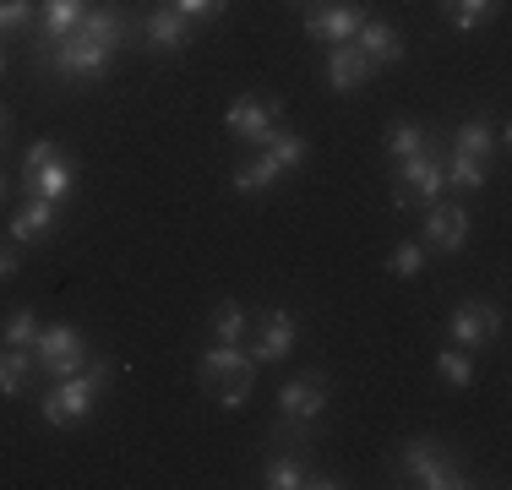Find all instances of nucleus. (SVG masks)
<instances>
[{
  "label": "nucleus",
  "instance_id": "1",
  "mask_svg": "<svg viewBox=\"0 0 512 490\" xmlns=\"http://www.w3.org/2000/svg\"><path fill=\"white\" fill-rule=\"evenodd\" d=\"M109 376H115V365H109L104 354H93V360L82 365V371L60 376V382H55L50 392H44V403H39L44 425H55V431H71V425H82L93 409H99V398H104Z\"/></svg>",
  "mask_w": 512,
  "mask_h": 490
},
{
  "label": "nucleus",
  "instance_id": "2",
  "mask_svg": "<svg viewBox=\"0 0 512 490\" xmlns=\"http://www.w3.org/2000/svg\"><path fill=\"white\" fill-rule=\"evenodd\" d=\"M327 409V376L311 371V376H289L284 392H278V420L267 441H278V447H295L300 436H311L316 414Z\"/></svg>",
  "mask_w": 512,
  "mask_h": 490
},
{
  "label": "nucleus",
  "instance_id": "3",
  "mask_svg": "<svg viewBox=\"0 0 512 490\" xmlns=\"http://www.w3.org/2000/svg\"><path fill=\"white\" fill-rule=\"evenodd\" d=\"M33 60L50 66L60 82H104L109 66H115V49L82 39V33H66V39H55V44H33Z\"/></svg>",
  "mask_w": 512,
  "mask_h": 490
},
{
  "label": "nucleus",
  "instance_id": "4",
  "mask_svg": "<svg viewBox=\"0 0 512 490\" xmlns=\"http://www.w3.org/2000/svg\"><path fill=\"white\" fill-rule=\"evenodd\" d=\"M398 480L425 485V490H463V485H469V474H463V463L442 447V441L409 436L404 452H398Z\"/></svg>",
  "mask_w": 512,
  "mask_h": 490
},
{
  "label": "nucleus",
  "instance_id": "5",
  "mask_svg": "<svg viewBox=\"0 0 512 490\" xmlns=\"http://www.w3.org/2000/svg\"><path fill=\"white\" fill-rule=\"evenodd\" d=\"M447 191V147L425 142L420 153L398 158V175H393V207H425Z\"/></svg>",
  "mask_w": 512,
  "mask_h": 490
},
{
  "label": "nucleus",
  "instance_id": "6",
  "mask_svg": "<svg viewBox=\"0 0 512 490\" xmlns=\"http://www.w3.org/2000/svg\"><path fill=\"white\" fill-rule=\"evenodd\" d=\"M22 191L60 202V196L77 191V164H71V158L60 153L55 142H33L28 158H22Z\"/></svg>",
  "mask_w": 512,
  "mask_h": 490
},
{
  "label": "nucleus",
  "instance_id": "7",
  "mask_svg": "<svg viewBox=\"0 0 512 490\" xmlns=\"http://www.w3.org/2000/svg\"><path fill=\"white\" fill-rule=\"evenodd\" d=\"M33 360H39V371L50 376V382H60V376H71V371L88 365V338H82L71 322L39 327V338H33Z\"/></svg>",
  "mask_w": 512,
  "mask_h": 490
},
{
  "label": "nucleus",
  "instance_id": "8",
  "mask_svg": "<svg viewBox=\"0 0 512 490\" xmlns=\"http://www.w3.org/2000/svg\"><path fill=\"white\" fill-rule=\"evenodd\" d=\"M420 245L425 251H463L469 245V213L458 202H425L420 207Z\"/></svg>",
  "mask_w": 512,
  "mask_h": 490
},
{
  "label": "nucleus",
  "instance_id": "9",
  "mask_svg": "<svg viewBox=\"0 0 512 490\" xmlns=\"http://www.w3.org/2000/svg\"><path fill=\"white\" fill-rule=\"evenodd\" d=\"M365 0H322L306 17V33L316 44H355V33L365 28Z\"/></svg>",
  "mask_w": 512,
  "mask_h": 490
},
{
  "label": "nucleus",
  "instance_id": "10",
  "mask_svg": "<svg viewBox=\"0 0 512 490\" xmlns=\"http://www.w3.org/2000/svg\"><path fill=\"white\" fill-rule=\"evenodd\" d=\"M224 126L235 131L240 142L262 147L278 126H284V104H278V98H256V93H246V98H235V104H229Z\"/></svg>",
  "mask_w": 512,
  "mask_h": 490
},
{
  "label": "nucleus",
  "instance_id": "11",
  "mask_svg": "<svg viewBox=\"0 0 512 490\" xmlns=\"http://www.w3.org/2000/svg\"><path fill=\"white\" fill-rule=\"evenodd\" d=\"M447 333H453L458 349H485V343L502 338V311L491 300H463L453 311V322H447Z\"/></svg>",
  "mask_w": 512,
  "mask_h": 490
},
{
  "label": "nucleus",
  "instance_id": "12",
  "mask_svg": "<svg viewBox=\"0 0 512 490\" xmlns=\"http://www.w3.org/2000/svg\"><path fill=\"white\" fill-rule=\"evenodd\" d=\"M295 338H300L295 311H289V305H273V311H267L262 322H256V349H251V360H256V365H278V360H289Z\"/></svg>",
  "mask_w": 512,
  "mask_h": 490
},
{
  "label": "nucleus",
  "instance_id": "13",
  "mask_svg": "<svg viewBox=\"0 0 512 490\" xmlns=\"http://www.w3.org/2000/svg\"><path fill=\"white\" fill-rule=\"evenodd\" d=\"M191 28H197V22H186L169 0L148 6V17H142V39H148L153 55H180V49L191 44Z\"/></svg>",
  "mask_w": 512,
  "mask_h": 490
},
{
  "label": "nucleus",
  "instance_id": "14",
  "mask_svg": "<svg viewBox=\"0 0 512 490\" xmlns=\"http://www.w3.org/2000/svg\"><path fill=\"white\" fill-rule=\"evenodd\" d=\"M77 33L82 39H93V44H104V49H126L131 44V17L115 6V0H99V6H88V17L77 22Z\"/></svg>",
  "mask_w": 512,
  "mask_h": 490
},
{
  "label": "nucleus",
  "instance_id": "15",
  "mask_svg": "<svg viewBox=\"0 0 512 490\" xmlns=\"http://www.w3.org/2000/svg\"><path fill=\"white\" fill-rule=\"evenodd\" d=\"M355 49H360L365 60H371L376 71H382V66H398V60L409 55L404 33H398L393 22H382V17H365V28L355 33Z\"/></svg>",
  "mask_w": 512,
  "mask_h": 490
},
{
  "label": "nucleus",
  "instance_id": "16",
  "mask_svg": "<svg viewBox=\"0 0 512 490\" xmlns=\"http://www.w3.org/2000/svg\"><path fill=\"white\" fill-rule=\"evenodd\" d=\"M60 202H50V196H28V202L17 207V213L6 218V235L17 240V245H33V240H50L55 235V224H60V213H55Z\"/></svg>",
  "mask_w": 512,
  "mask_h": 490
},
{
  "label": "nucleus",
  "instance_id": "17",
  "mask_svg": "<svg viewBox=\"0 0 512 490\" xmlns=\"http://www.w3.org/2000/svg\"><path fill=\"white\" fill-rule=\"evenodd\" d=\"M371 77H376V66L355 44H327V88L333 93H360Z\"/></svg>",
  "mask_w": 512,
  "mask_h": 490
},
{
  "label": "nucleus",
  "instance_id": "18",
  "mask_svg": "<svg viewBox=\"0 0 512 490\" xmlns=\"http://www.w3.org/2000/svg\"><path fill=\"white\" fill-rule=\"evenodd\" d=\"M262 485H273V490H300V485H311V490H338L333 474H311L300 452H278V458H267V463H262Z\"/></svg>",
  "mask_w": 512,
  "mask_h": 490
},
{
  "label": "nucleus",
  "instance_id": "19",
  "mask_svg": "<svg viewBox=\"0 0 512 490\" xmlns=\"http://www.w3.org/2000/svg\"><path fill=\"white\" fill-rule=\"evenodd\" d=\"M240 371H256V360H251V354H240V343H207L202 365H197V382L213 392L224 376H240Z\"/></svg>",
  "mask_w": 512,
  "mask_h": 490
},
{
  "label": "nucleus",
  "instance_id": "20",
  "mask_svg": "<svg viewBox=\"0 0 512 490\" xmlns=\"http://www.w3.org/2000/svg\"><path fill=\"white\" fill-rule=\"evenodd\" d=\"M278 180H284V164H278L267 147H256V153L246 158V164H235V175H229V186H235L240 196H256V191H273Z\"/></svg>",
  "mask_w": 512,
  "mask_h": 490
},
{
  "label": "nucleus",
  "instance_id": "21",
  "mask_svg": "<svg viewBox=\"0 0 512 490\" xmlns=\"http://www.w3.org/2000/svg\"><path fill=\"white\" fill-rule=\"evenodd\" d=\"M82 17H88V0H39V44H55L66 33H77Z\"/></svg>",
  "mask_w": 512,
  "mask_h": 490
},
{
  "label": "nucleus",
  "instance_id": "22",
  "mask_svg": "<svg viewBox=\"0 0 512 490\" xmlns=\"http://www.w3.org/2000/svg\"><path fill=\"white\" fill-rule=\"evenodd\" d=\"M33 371H39V360L28 349H0V398H22Z\"/></svg>",
  "mask_w": 512,
  "mask_h": 490
},
{
  "label": "nucleus",
  "instance_id": "23",
  "mask_svg": "<svg viewBox=\"0 0 512 490\" xmlns=\"http://www.w3.org/2000/svg\"><path fill=\"white\" fill-rule=\"evenodd\" d=\"M496 137H502V131L496 126H485V120H463V126L453 131V147H447V153H463V158H491V147H496Z\"/></svg>",
  "mask_w": 512,
  "mask_h": 490
},
{
  "label": "nucleus",
  "instance_id": "24",
  "mask_svg": "<svg viewBox=\"0 0 512 490\" xmlns=\"http://www.w3.org/2000/svg\"><path fill=\"white\" fill-rule=\"evenodd\" d=\"M425 142H431V131H425L420 120H393V126H387V142H382V147H387V158L398 164V158L420 153Z\"/></svg>",
  "mask_w": 512,
  "mask_h": 490
},
{
  "label": "nucleus",
  "instance_id": "25",
  "mask_svg": "<svg viewBox=\"0 0 512 490\" xmlns=\"http://www.w3.org/2000/svg\"><path fill=\"white\" fill-rule=\"evenodd\" d=\"M262 147L278 158V164H284V175H289V169H300V164L311 158V142L300 137V131H289V126H278V131H273V137H267Z\"/></svg>",
  "mask_w": 512,
  "mask_h": 490
},
{
  "label": "nucleus",
  "instance_id": "26",
  "mask_svg": "<svg viewBox=\"0 0 512 490\" xmlns=\"http://www.w3.org/2000/svg\"><path fill=\"white\" fill-rule=\"evenodd\" d=\"M207 333H213V343H240V338H246V305H240V300H218Z\"/></svg>",
  "mask_w": 512,
  "mask_h": 490
},
{
  "label": "nucleus",
  "instance_id": "27",
  "mask_svg": "<svg viewBox=\"0 0 512 490\" xmlns=\"http://www.w3.org/2000/svg\"><path fill=\"white\" fill-rule=\"evenodd\" d=\"M496 6H502V0H442L447 22H453L458 33H474L485 17H496Z\"/></svg>",
  "mask_w": 512,
  "mask_h": 490
},
{
  "label": "nucleus",
  "instance_id": "28",
  "mask_svg": "<svg viewBox=\"0 0 512 490\" xmlns=\"http://www.w3.org/2000/svg\"><path fill=\"white\" fill-rule=\"evenodd\" d=\"M436 376L453 387H474V349H436Z\"/></svg>",
  "mask_w": 512,
  "mask_h": 490
},
{
  "label": "nucleus",
  "instance_id": "29",
  "mask_svg": "<svg viewBox=\"0 0 512 490\" xmlns=\"http://www.w3.org/2000/svg\"><path fill=\"white\" fill-rule=\"evenodd\" d=\"M33 338H39V316L22 305V311H11V322L0 327V349H33Z\"/></svg>",
  "mask_w": 512,
  "mask_h": 490
},
{
  "label": "nucleus",
  "instance_id": "30",
  "mask_svg": "<svg viewBox=\"0 0 512 490\" xmlns=\"http://www.w3.org/2000/svg\"><path fill=\"white\" fill-rule=\"evenodd\" d=\"M251 387H256V371H240V376H224V382L213 387V398H218V409H229V414H240L251 403Z\"/></svg>",
  "mask_w": 512,
  "mask_h": 490
},
{
  "label": "nucleus",
  "instance_id": "31",
  "mask_svg": "<svg viewBox=\"0 0 512 490\" xmlns=\"http://www.w3.org/2000/svg\"><path fill=\"white\" fill-rule=\"evenodd\" d=\"M485 164L480 158H463V153H447V186H458V191H480L485 186Z\"/></svg>",
  "mask_w": 512,
  "mask_h": 490
},
{
  "label": "nucleus",
  "instance_id": "32",
  "mask_svg": "<svg viewBox=\"0 0 512 490\" xmlns=\"http://www.w3.org/2000/svg\"><path fill=\"white\" fill-rule=\"evenodd\" d=\"M420 267H425V245L420 240H398L393 251H387V273L393 278H420Z\"/></svg>",
  "mask_w": 512,
  "mask_h": 490
},
{
  "label": "nucleus",
  "instance_id": "33",
  "mask_svg": "<svg viewBox=\"0 0 512 490\" xmlns=\"http://www.w3.org/2000/svg\"><path fill=\"white\" fill-rule=\"evenodd\" d=\"M33 17H39V0H0V44H6L11 33H22Z\"/></svg>",
  "mask_w": 512,
  "mask_h": 490
},
{
  "label": "nucleus",
  "instance_id": "34",
  "mask_svg": "<svg viewBox=\"0 0 512 490\" xmlns=\"http://www.w3.org/2000/svg\"><path fill=\"white\" fill-rule=\"evenodd\" d=\"M169 6H175L186 22H213V17L229 11V0H169Z\"/></svg>",
  "mask_w": 512,
  "mask_h": 490
},
{
  "label": "nucleus",
  "instance_id": "35",
  "mask_svg": "<svg viewBox=\"0 0 512 490\" xmlns=\"http://www.w3.org/2000/svg\"><path fill=\"white\" fill-rule=\"evenodd\" d=\"M17 267H22V256L11 245H0V278H17Z\"/></svg>",
  "mask_w": 512,
  "mask_h": 490
},
{
  "label": "nucleus",
  "instance_id": "36",
  "mask_svg": "<svg viewBox=\"0 0 512 490\" xmlns=\"http://www.w3.org/2000/svg\"><path fill=\"white\" fill-rule=\"evenodd\" d=\"M6 126H11V120H6V109H0V142H6Z\"/></svg>",
  "mask_w": 512,
  "mask_h": 490
},
{
  "label": "nucleus",
  "instance_id": "37",
  "mask_svg": "<svg viewBox=\"0 0 512 490\" xmlns=\"http://www.w3.org/2000/svg\"><path fill=\"white\" fill-rule=\"evenodd\" d=\"M6 191H11V180H6V175H0V196H6Z\"/></svg>",
  "mask_w": 512,
  "mask_h": 490
},
{
  "label": "nucleus",
  "instance_id": "38",
  "mask_svg": "<svg viewBox=\"0 0 512 490\" xmlns=\"http://www.w3.org/2000/svg\"><path fill=\"white\" fill-rule=\"evenodd\" d=\"M0 71H6V44H0Z\"/></svg>",
  "mask_w": 512,
  "mask_h": 490
}]
</instances>
